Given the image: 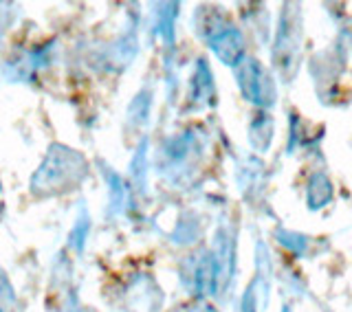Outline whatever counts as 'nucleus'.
<instances>
[{"mask_svg": "<svg viewBox=\"0 0 352 312\" xmlns=\"http://www.w3.org/2000/svg\"><path fill=\"white\" fill-rule=\"evenodd\" d=\"M238 82L242 93L249 97V102L260 106H271L275 102V88L267 71L256 60H247V64L238 71Z\"/></svg>", "mask_w": 352, "mask_h": 312, "instance_id": "nucleus-1", "label": "nucleus"}, {"mask_svg": "<svg viewBox=\"0 0 352 312\" xmlns=\"http://www.w3.org/2000/svg\"><path fill=\"white\" fill-rule=\"evenodd\" d=\"M258 137H262V150H264V148H267V143L271 141V121L264 115H262V119L253 121V126H251V141H253V146H256Z\"/></svg>", "mask_w": 352, "mask_h": 312, "instance_id": "nucleus-4", "label": "nucleus"}, {"mask_svg": "<svg viewBox=\"0 0 352 312\" xmlns=\"http://www.w3.org/2000/svg\"><path fill=\"white\" fill-rule=\"evenodd\" d=\"M214 53L218 55L220 60H223L225 64H236L238 58H240V53H242V38H240V33L234 31V29H227V31H220L216 33V38H214Z\"/></svg>", "mask_w": 352, "mask_h": 312, "instance_id": "nucleus-2", "label": "nucleus"}, {"mask_svg": "<svg viewBox=\"0 0 352 312\" xmlns=\"http://www.w3.org/2000/svg\"><path fill=\"white\" fill-rule=\"evenodd\" d=\"M330 196H333V189H330V183L326 181L324 174H315L311 178V185H308V207L317 209L324 207Z\"/></svg>", "mask_w": 352, "mask_h": 312, "instance_id": "nucleus-3", "label": "nucleus"}]
</instances>
